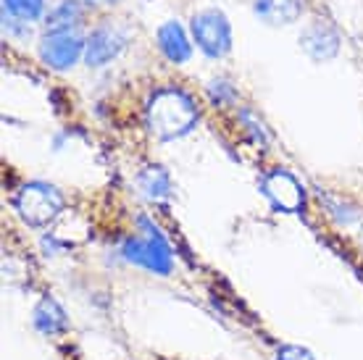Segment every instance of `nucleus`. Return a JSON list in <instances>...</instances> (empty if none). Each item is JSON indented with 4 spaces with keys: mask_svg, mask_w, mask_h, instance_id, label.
I'll use <instances>...</instances> for the list:
<instances>
[{
    "mask_svg": "<svg viewBox=\"0 0 363 360\" xmlns=\"http://www.w3.org/2000/svg\"><path fill=\"white\" fill-rule=\"evenodd\" d=\"M253 13L269 27H287L303 16V0H253Z\"/></svg>",
    "mask_w": 363,
    "mask_h": 360,
    "instance_id": "obj_9",
    "label": "nucleus"
},
{
    "mask_svg": "<svg viewBox=\"0 0 363 360\" xmlns=\"http://www.w3.org/2000/svg\"><path fill=\"white\" fill-rule=\"evenodd\" d=\"M261 192L281 213H300L306 208V189L287 169H274L261 179Z\"/></svg>",
    "mask_w": 363,
    "mask_h": 360,
    "instance_id": "obj_5",
    "label": "nucleus"
},
{
    "mask_svg": "<svg viewBox=\"0 0 363 360\" xmlns=\"http://www.w3.org/2000/svg\"><path fill=\"white\" fill-rule=\"evenodd\" d=\"M64 206V195L48 181H27L13 198V208H16L18 218L29 226L53 224L55 218L61 216Z\"/></svg>",
    "mask_w": 363,
    "mask_h": 360,
    "instance_id": "obj_3",
    "label": "nucleus"
},
{
    "mask_svg": "<svg viewBox=\"0 0 363 360\" xmlns=\"http://www.w3.org/2000/svg\"><path fill=\"white\" fill-rule=\"evenodd\" d=\"M32 324L40 334H61L69 326V315L64 305L53 298H43L37 303L35 313H32Z\"/></svg>",
    "mask_w": 363,
    "mask_h": 360,
    "instance_id": "obj_11",
    "label": "nucleus"
},
{
    "mask_svg": "<svg viewBox=\"0 0 363 360\" xmlns=\"http://www.w3.org/2000/svg\"><path fill=\"white\" fill-rule=\"evenodd\" d=\"M192 37L208 58H224L232 50V27L218 9H206L192 16Z\"/></svg>",
    "mask_w": 363,
    "mask_h": 360,
    "instance_id": "obj_4",
    "label": "nucleus"
},
{
    "mask_svg": "<svg viewBox=\"0 0 363 360\" xmlns=\"http://www.w3.org/2000/svg\"><path fill=\"white\" fill-rule=\"evenodd\" d=\"M145 121L150 135L158 140H177V137L190 135L198 124V108L187 92L177 87H164L158 90L147 103Z\"/></svg>",
    "mask_w": 363,
    "mask_h": 360,
    "instance_id": "obj_1",
    "label": "nucleus"
},
{
    "mask_svg": "<svg viewBox=\"0 0 363 360\" xmlns=\"http://www.w3.org/2000/svg\"><path fill=\"white\" fill-rule=\"evenodd\" d=\"M240 118H242V121L247 124V132H250V137H253L255 142H258V145L269 142V132L264 129V124H258V121H255V116L250 113V111L242 108V111H240Z\"/></svg>",
    "mask_w": 363,
    "mask_h": 360,
    "instance_id": "obj_16",
    "label": "nucleus"
},
{
    "mask_svg": "<svg viewBox=\"0 0 363 360\" xmlns=\"http://www.w3.org/2000/svg\"><path fill=\"white\" fill-rule=\"evenodd\" d=\"M208 95H211V100H213V106H227V103H232V100H235V87H232L229 81H224V79L211 81Z\"/></svg>",
    "mask_w": 363,
    "mask_h": 360,
    "instance_id": "obj_15",
    "label": "nucleus"
},
{
    "mask_svg": "<svg viewBox=\"0 0 363 360\" xmlns=\"http://www.w3.org/2000/svg\"><path fill=\"white\" fill-rule=\"evenodd\" d=\"M127 45V37L121 29H116L113 24H103V27L92 29L87 43H84V63L90 69H100L111 63L113 58H118V53Z\"/></svg>",
    "mask_w": 363,
    "mask_h": 360,
    "instance_id": "obj_7",
    "label": "nucleus"
},
{
    "mask_svg": "<svg viewBox=\"0 0 363 360\" xmlns=\"http://www.w3.org/2000/svg\"><path fill=\"white\" fill-rule=\"evenodd\" d=\"M84 43L77 32H61V35H45L40 43V58L43 63H48L50 69L66 72L72 69L74 63L84 58Z\"/></svg>",
    "mask_w": 363,
    "mask_h": 360,
    "instance_id": "obj_6",
    "label": "nucleus"
},
{
    "mask_svg": "<svg viewBox=\"0 0 363 360\" xmlns=\"http://www.w3.org/2000/svg\"><path fill=\"white\" fill-rule=\"evenodd\" d=\"M158 47L161 53L169 58L172 63H187L192 58V45H190V37L184 32L179 21H166L158 27Z\"/></svg>",
    "mask_w": 363,
    "mask_h": 360,
    "instance_id": "obj_10",
    "label": "nucleus"
},
{
    "mask_svg": "<svg viewBox=\"0 0 363 360\" xmlns=\"http://www.w3.org/2000/svg\"><path fill=\"white\" fill-rule=\"evenodd\" d=\"M140 189L145 192L150 200H164L172 195V176L166 174V169L161 166H150L145 171L140 174Z\"/></svg>",
    "mask_w": 363,
    "mask_h": 360,
    "instance_id": "obj_13",
    "label": "nucleus"
},
{
    "mask_svg": "<svg viewBox=\"0 0 363 360\" xmlns=\"http://www.w3.org/2000/svg\"><path fill=\"white\" fill-rule=\"evenodd\" d=\"M84 3H90V6H116L118 0H84Z\"/></svg>",
    "mask_w": 363,
    "mask_h": 360,
    "instance_id": "obj_18",
    "label": "nucleus"
},
{
    "mask_svg": "<svg viewBox=\"0 0 363 360\" xmlns=\"http://www.w3.org/2000/svg\"><path fill=\"white\" fill-rule=\"evenodd\" d=\"M300 50L313 61H332L340 53V32L329 21H311L300 35Z\"/></svg>",
    "mask_w": 363,
    "mask_h": 360,
    "instance_id": "obj_8",
    "label": "nucleus"
},
{
    "mask_svg": "<svg viewBox=\"0 0 363 360\" xmlns=\"http://www.w3.org/2000/svg\"><path fill=\"white\" fill-rule=\"evenodd\" d=\"M3 13L18 21H37L45 13V0H3Z\"/></svg>",
    "mask_w": 363,
    "mask_h": 360,
    "instance_id": "obj_14",
    "label": "nucleus"
},
{
    "mask_svg": "<svg viewBox=\"0 0 363 360\" xmlns=\"http://www.w3.org/2000/svg\"><path fill=\"white\" fill-rule=\"evenodd\" d=\"M82 21V9L77 0H61L45 18V35H61V32H74Z\"/></svg>",
    "mask_w": 363,
    "mask_h": 360,
    "instance_id": "obj_12",
    "label": "nucleus"
},
{
    "mask_svg": "<svg viewBox=\"0 0 363 360\" xmlns=\"http://www.w3.org/2000/svg\"><path fill=\"white\" fill-rule=\"evenodd\" d=\"M277 360H316L313 352L308 347H300V344H281L277 350Z\"/></svg>",
    "mask_w": 363,
    "mask_h": 360,
    "instance_id": "obj_17",
    "label": "nucleus"
},
{
    "mask_svg": "<svg viewBox=\"0 0 363 360\" xmlns=\"http://www.w3.org/2000/svg\"><path fill=\"white\" fill-rule=\"evenodd\" d=\"M140 226H143L145 237H127L121 244V255L129 263L147 269L150 274L169 276L174 269V252L166 242V237L147 218H140Z\"/></svg>",
    "mask_w": 363,
    "mask_h": 360,
    "instance_id": "obj_2",
    "label": "nucleus"
}]
</instances>
